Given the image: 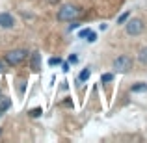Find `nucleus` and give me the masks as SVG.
Here are the masks:
<instances>
[{
  "mask_svg": "<svg viewBox=\"0 0 147 143\" xmlns=\"http://www.w3.org/2000/svg\"><path fill=\"white\" fill-rule=\"evenodd\" d=\"M80 7L78 6H73V4H63V6H60V9H58L56 13V19L58 21H75V19L80 17Z\"/></svg>",
  "mask_w": 147,
  "mask_h": 143,
  "instance_id": "nucleus-1",
  "label": "nucleus"
},
{
  "mask_svg": "<svg viewBox=\"0 0 147 143\" xmlns=\"http://www.w3.org/2000/svg\"><path fill=\"white\" fill-rule=\"evenodd\" d=\"M28 56H30V54H28L26 48H13V50H9V52H6L4 61H6L9 67H17V65H21Z\"/></svg>",
  "mask_w": 147,
  "mask_h": 143,
  "instance_id": "nucleus-2",
  "label": "nucleus"
},
{
  "mask_svg": "<svg viewBox=\"0 0 147 143\" xmlns=\"http://www.w3.org/2000/svg\"><path fill=\"white\" fill-rule=\"evenodd\" d=\"M144 30H145V24L140 17H132V19L129 17L125 21V32L129 34V36H140Z\"/></svg>",
  "mask_w": 147,
  "mask_h": 143,
  "instance_id": "nucleus-3",
  "label": "nucleus"
},
{
  "mask_svg": "<svg viewBox=\"0 0 147 143\" xmlns=\"http://www.w3.org/2000/svg\"><path fill=\"white\" fill-rule=\"evenodd\" d=\"M134 65V60L130 56H127V54H123V56H117L114 60V63H112V69L117 73H129L130 69H132Z\"/></svg>",
  "mask_w": 147,
  "mask_h": 143,
  "instance_id": "nucleus-4",
  "label": "nucleus"
},
{
  "mask_svg": "<svg viewBox=\"0 0 147 143\" xmlns=\"http://www.w3.org/2000/svg\"><path fill=\"white\" fill-rule=\"evenodd\" d=\"M15 26V17L11 13H7V11H2L0 13V28L4 30H9Z\"/></svg>",
  "mask_w": 147,
  "mask_h": 143,
  "instance_id": "nucleus-5",
  "label": "nucleus"
},
{
  "mask_svg": "<svg viewBox=\"0 0 147 143\" xmlns=\"http://www.w3.org/2000/svg\"><path fill=\"white\" fill-rule=\"evenodd\" d=\"M28 58H30V69H32L34 73H39L41 71V54L36 50V52H32Z\"/></svg>",
  "mask_w": 147,
  "mask_h": 143,
  "instance_id": "nucleus-6",
  "label": "nucleus"
},
{
  "mask_svg": "<svg viewBox=\"0 0 147 143\" xmlns=\"http://www.w3.org/2000/svg\"><path fill=\"white\" fill-rule=\"evenodd\" d=\"M130 91H132V93H145L147 91V84L145 82H138V84H134V86L130 87Z\"/></svg>",
  "mask_w": 147,
  "mask_h": 143,
  "instance_id": "nucleus-7",
  "label": "nucleus"
},
{
  "mask_svg": "<svg viewBox=\"0 0 147 143\" xmlns=\"http://www.w3.org/2000/svg\"><path fill=\"white\" fill-rule=\"evenodd\" d=\"M9 106H11V100L7 99V97H0V115H2Z\"/></svg>",
  "mask_w": 147,
  "mask_h": 143,
  "instance_id": "nucleus-8",
  "label": "nucleus"
},
{
  "mask_svg": "<svg viewBox=\"0 0 147 143\" xmlns=\"http://www.w3.org/2000/svg\"><path fill=\"white\" fill-rule=\"evenodd\" d=\"M138 61H140L142 65H145V67H147V47H144L140 52H138Z\"/></svg>",
  "mask_w": 147,
  "mask_h": 143,
  "instance_id": "nucleus-9",
  "label": "nucleus"
},
{
  "mask_svg": "<svg viewBox=\"0 0 147 143\" xmlns=\"http://www.w3.org/2000/svg\"><path fill=\"white\" fill-rule=\"evenodd\" d=\"M90 76H91V71H90V69H88V67L82 69V71H80V75H78V82H86Z\"/></svg>",
  "mask_w": 147,
  "mask_h": 143,
  "instance_id": "nucleus-10",
  "label": "nucleus"
},
{
  "mask_svg": "<svg viewBox=\"0 0 147 143\" xmlns=\"http://www.w3.org/2000/svg\"><path fill=\"white\" fill-rule=\"evenodd\" d=\"M43 113V108L37 106V108H32V110H28V115L30 117H39V115Z\"/></svg>",
  "mask_w": 147,
  "mask_h": 143,
  "instance_id": "nucleus-11",
  "label": "nucleus"
},
{
  "mask_svg": "<svg viewBox=\"0 0 147 143\" xmlns=\"http://www.w3.org/2000/svg\"><path fill=\"white\" fill-rule=\"evenodd\" d=\"M114 80V75L112 73H104V75H100V82L102 84H108V82H112Z\"/></svg>",
  "mask_w": 147,
  "mask_h": 143,
  "instance_id": "nucleus-12",
  "label": "nucleus"
},
{
  "mask_svg": "<svg viewBox=\"0 0 147 143\" xmlns=\"http://www.w3.org/2000/svg\"><path fill=\"white\" fill-rule=\"evenodd\" d=\"M129 17H130V13H129V11H125V13H121V15L117 17V24H125V21H127Z\"/></svg>",
  "mask_w": 147,
  "mask_h": 143,
  "instance_id": "nucleus-13",
  "label": "nucleus"
},
{
  "mask_svg": "<svg viewBox=\"0 0 147 143\" xmlns=\"http://www.w3.org/2000/svg\"><path fill=\"white\" fill-rule=\"evenodd\" d=\"M49 65H50V67H56V65H61V58H50V60H49Z\"/></svg>",
  "mask_w": 147,
  "mask_h": 143,
  "instance_id": "nucleus-14",
  "label": "nucleus"
},
{
  "mask_svg": "<svg viewBox=\"0 0 147 143\" xmlns=\"http://www.w3.org/2000/svg\"><path fill=\"white\" fill-rule=\"evenodd\" d=\"M95 41H97V34L90 32V34H88V43H95Z\"/></svg>",
  "mask_w": 147,
  "mask_h": 143,
  "instance_id": "nucleus-15",
  "label": "nucleus"
},
{
  "mask_svg": "<svg viewBox=\"0 0 147 143\" xmlns=\"http://www.w3.org/2000/svg\"><path fill=\"white\" fill-rule=\"evenodd\" d=\"M90 32H91L90 28H84V30H80V32H78V37H80V39H84V37H88V34H90Z\"/></svg>",
  "mask_w": 147,
  "mask_h": 143,
  "instance_id": "nucleus-16",
  "label": "nucleus"
},
{
  "mask_svg": "<svg viewBox=\"0 0 147 143\" xmlns=\"http://www.w3.org/2000/svg\"><path fill=\"white\" fill-rule=\"evenodd\" d=\"M69 63H71V65H75V63H78V56H76V54H71V56H69Z\"/></svg>",
  "mask_w": 147,
  "mask_h": 143,
  "instance_id": "nucleus-17",
  "label": "nucleus"
},
{
  "mask_svg": "<svg viewBox=\"0 0 147 143\" xmlns=\"http://www.w3.org/2000/svg\"><path fill=\"white\" fill-rule=\"evenodd\" d=\"M61 106H63V108H73L75 104H73L71 99H67V100H61Z\"/></svg>",
  "mask_w": 147,
  "mask_h": 143,
  "instance_id": "nucleus-18",
  "label": "nucleus"
},
{
  "mask_svg": "<svg viewBox=\"0 0 147 143\" xmlns=\"http://www.w3.org/2000/svg\"><path fill=\"white\" fill-rule=\"evenodd\" d=\"M71 22H73V24L69 26V32H73V30H76V28H78V26H80V22L76 21V19H75V21H71Z\"/></svg>",
  "mask_w": 147,
  "mask_h": 143,
  "instance_id": "nucleus-19",
  "label": "nucleus"
},
{
  "mask_svg": "<svg viewBox=\"0 0 147 143\" xmlns=\"http://www.w3.org/2000/svg\"><path fill=\"white\" fill-rule=\"evenodd\" d=\"M22 93H24V80L19 82V95H22Z\"/></svg>",
  "mask_w": 147,
  "mask_h": 143,
  "instance_id": "nucleus-20",
  "label": "nucleus"
},
{
  "mask_svg": "<svg viewBox=\"0 0 147 143\" xmlns=\"http://www.w3.org/2000/svg\"><path fill=\"white\" fill-rule=\"evenodd\" d=\"M69 67H71V63L67 61V63H63V65H61V71H63V73H69Z\"/></svg>",
  "mask_w": 147,
  "mask_h": 143,
  "instance_id": "nucleus-21",
  "label": "nucleus"
},
{
  "mask_svg": "<svg viewBox=\"0 0 147 143\" xmlns=\"http://www.w3.org/2000/svg\"><path fill=\"white\" fill-rule=\"evenodd\" d=\"M106 28H108V24H104V22H102V24L99 26V30H100V32H104V30H106Z\"/></svg>",
  "mask_w": 147,
  "mask_h": 143,
  "instance_id": "nucleus-22",
  "label": "nucleus"
},
{
  "mask_svg": "<svg viewBox=\"0 0 147 143\" xmlns=\"http://www.w3.org/2000/svg\"><path fill=\"white\" fill-rule=\"evenodd\" d=\"M2 71H4V61L0 60V73H2Z\"/></svg>",
  "mask_w": 147,
  "mask_h": 143,
  "instance_id": "nucleus-23",
  "label": "nucleus"
},
{
  "mask_svg": "<svg viewBox=\"0 0 147 143\" xmlns=\"http://www.w3.org/2000/svg\"><path fill=\"white\" fill-rule=\"evenodd\" d=\"M47 2H49V4H58L60 0H47Z\"/></svg>",
  "mask_w": 147,
  "mask_h": 143,
  "instance_id": "nucleus-24",
  "label": "nucleus"
}]
</instances>
